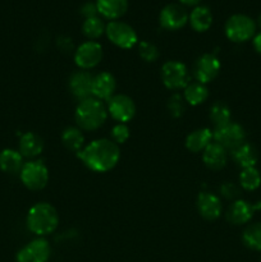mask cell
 I'll list each match as a JSON object with an SVG mask.
<instances>
[{
  "label": "cell",
  "mask_w": 261,
  "mask_h": 262,
  "mask_svg": "<svg viewBox=\"0 0 261 262\" xmlns=\"http://www.w3.org/2000/svg\"><path fill=\"white\" fill-rule=\"evenodd\" d=\"M120 151L114 141L100 138L84 146L78 152V158L84 165L96 173H105L117 165Z\"/></svg>",
  "instance_id": "cell-1"
},
{
  "label": "cell",
  "mask_w": 261,
  "mask_h": 262,
  "mask_svg": "<svg viewBox=\"0 0 261 262\" xmlns=\"http://www.w3.org/2000/svg\"><path fill=\"white\" fill-rule=\"evenodd\" d=\"M246 247L253 251H261V223L248 225L242 235Z\"/></svg>",
  "instance_id": "cell-27"
},
{
  "label": "cell",
  "mask_w": 261,
  "mask_h": 262,
  "mask_svg": "<svg viewBox=\"0 0 261 262\" xmlns=\"http://www.w3.org/2000/svg\"><path fill=\"white\" fill-rule=\"evenodd\" d=\"M20 181L31 191H40L49 182L48 168L42 161H28L20 169Z\"/></svg>",
  "instance_id": "cell-6"
},
{
  "label": "cell",
  "mask_w": 261,
  "mask_h": 262,
  "mask_svg": "<svg viewBox=\"0 0 261 262\" xmlns=\"http://www.w3.org/2000/svg\"><path fill=\"white\" fill-rule=\"evenodd\" d=\"M232 158L242 169L253 168L258 160V154L251 143L245 142L234 151H232Z\"/></svg>",
  "instance_id": "cell-22"
},
{
  "label": "cell",
  "mask_w": 261,
  "mask_h": 262,
  "mask_svg": "<svg viewBox=\"0 0 261 262\" xmlns=\"http://www.w3.org/2000/svg\"><path fill=\"white\" fill-rule=\"evenodd\" d=\"M107 112L119 123H127L135 117L136 105L127 95H115L107 101Z\"/></svg>",
  "instance_id": "cell-11"
},
{
  "label": "cell",
  "mask_w": 261,
  "mask_h": 262,
  "mask_svg": "<svg viewBox=\"0 0 261 262\" xmlns=\"http://www.w3.org/2000/svg\"><path fill=\"white\" fill-rule=\"evenodd\" d=\"M138 53H140V56L145 61H155L156 59L159 58V50L154 43L148 42V41H142L140 42V46H138Z\"/></svg>",
  "instance_id": "cell-31"
},
{
  "label": "cell",
  "mask_w": 261,
  "mask_h": 262,
  "mask_svg": "<svg viewBox=\"0 0 261 262\" xmlns=\"http://www.w3.org/2000/svg\"><path fill=\"white\" fill-rule=\"evenodd\" d=\"M117 87V82L113 74L109 72H101L96 74L92 81V97L97 100H107L109 101L113 97Z\"/></svg>",
  "instance_id": "cell-15"
},
{
  "label": "cell",
  "mask_w": 261,
  "mask_h": 262,
  "mask_svg": "<svg viewBox=\"0 0 261 262\" xmlns=\"http://www.w3.org/2000/svg\"><path fill=\"white\" fill-rule=\"evenodd\" d=\"M201 2V0H179V3H181V4H183V5H197L199 4V3Z\"/></svg>",
  "instance_id": "cell-37"
},
{
  "label": "cell",
  "mask_w": 261,
  "mask_h": 262,
  "mask_svg": "<svg viewBox=\"0 0 261 262\" xmlns=\"http://www.w3.org/2000/svg\"><path fill=\"white\" fill-rule=\"evenodd\" d=\"M205 165L211 170H220L227 164V150L219 143L211 142L202 154Z\"/></svg>",
  "instance_id": "cell-18"
},
{
  "label": "cell",
  "mask_w": 261,
  "mask_h": 262,
  "mask_svg": "<svg viewBox=\"0 0 261 262\" xmlns=\"http://www.w3.org/2000/svg\"><path fill=\"white\" fill-rule=\"evenodd\" d=\"M102 59V48L96 41H86L76 50L74 61L81 69L95 68Z\"/></svg>",
  "instance_id": "cell-9"
},
{
  "label": "cell",
  "mask_w": 261,
  "mask_h": 262,
  "mask_svg": "<svg viewBox=\"0 0 261 262\" xmlns=\"http://www.w3.org/2000/svg\"><path fill=\"white\" fill-rule=\"evenodd\" d=\"M207 96H209V91H207L206 86L200 82H194V83H189L188 86L184 89L183 99L188 102L192 106L202 104L206 101Z\"/></svg>",
  "instance_id": "cell-25"
},
{
  "label": "cell",
  "mask_w": 261,
  "mask_h": 262,
  "mask_svg": "<svg viewBox=\"0 0 261 262\" xmlns=\"http://www.w3.org/2000/svg\"><path fill=\"white\" fill-rule=\"evenodd\" d=\"M97 7L96 3H86L83 7L81 8V14L83 15L84 18H92V17H97Z\"/></svg>",
  "instance_id": "cell-35"
},
{
  "label": "cell",
  "mask_w": 261,
  "mask_h": 262,
  "mask_svg": "<svg viewBox=\"0 0 261 262\" xmlns=\"http://www.w3.org/2000/svg\"><path fill=\"white\" fill-rule=\"evenodd\" d=\"M240 183L243 189L246 191H255L261 184L260 171L253 166V168L242 169L240 174Z\"/></svg>",
  "instance_id": "cell-28"
},
{
  "label": "cell",
  "mask_w": 261,
  "mask_h": 262,
  "mask_svg": "<svg viewBox=\"0 0 261 262\" xmlns=\"http://www.w3.org/2000/svg\"><path fill=\"white\" fill-rule=\"evenodd\" d=\"M44 150V141L38 135L33 132H27L20 137L19 152L25 158H35Z\"/></svg>",
  "instance_id": "cell-20"
},
{
  "label": "cell",
  "mask_w": 261,
  "mask_h": 262,
  "mask_svg": "<svg viewBox=\"0 0 261 262\" xmlns=\"http://www.w3.org/2000/svg\"><path fill=\"white\" fill-rule=\"evenodd\" d=\"M197 209L205 219L215 220L222 214V201L210 192H201L197 197Z\"/></svg>",
  "instance_id": "cell-17"
},
{
  "label": "cell",
  "mask_w": 261,
  "mask_h": 262,
  "mask_svg": "<svg viewBox=\"0 0 261 262\" xmlns=\"http://www.w3.org/2000/svg\"><path fill=\"white\" fill-rule=\"evenodd\" d=\"M96 7L102 17L117 20L127 12L128 0H96Z\"/></svg>",
  "instance_id": "cell-19"
},
{
  "label": "cell",
  "mask_w": 261,
  "mask_h": 262,
  "mask_svg": "<svg viewBox=\"0 0 261 262\" xmlns=\"http://www.w3.org/2000/svg\"><path fill=\"white\" fill-rule=\"evenodd\" d=\"M212 132L209 128H200L189 133L186 140V146L191 152L204 151L211 143Z\"/></svg>",
  "instance_id": "cell-23"
},
{
  "label": "cell",
  "mask_w": 261,
  "mask_h": 262,
  "mask_svg": "<svg viewBox=\"0 0 261 262\" xmlns=\"http://www.w3.org/2000/svg\"><path fill=\"white\" fill-rule=\"evenodd\" d=\"M112 138L115 143H124L129 138V128L124 123H118L112 129Z\"/></svg>",
  "instance_id": "cell-33"
},
{
  "label": "cell",
  "mask_w": 261,
  "mask_h": 262,
  "mask_svg": "<svg viewBox=\"0 0 261 262\" xmlns=\"http://www.w3.org/2000/svg\"><path fill=\"white\" fill-rule=\"evenodd\" d=\"M210 119L216 127L224 125L230 122V110L223 102H215L210 109Z\"/></svg>",
  "instance_id": "cell-30"
},
{
  "label": "cell",
  "mask_w": 261,
  "mask_h": 262,
  "mask_svg": "<svg viewBox=\"0 0 261 262\" xmlns=\"http://www.w3.org/2000/svg\"><path fill=\"white\" fill-rule=\"evenodd\" d=\"M220 192H222L223 196L227 197V199L229 200L235 199V197L240 196V189H238V187L235 186V184L230 183V182H227V183L223 184V186L220 187Z\"/></svg>",
  "instance_id": "cell-34"
},
{
  "label": "cell",
  "mask_w": 261,
  "mask_h": 262,
  "mask_svg": "<svg viewBox=\"0 0 261 262\" xmlns=\"http://www.w3.org/2000/svg\"><path fill=\"white\" fill-rule=\"evenodd\" d=\"M188 13L182 5L168 4L161 9L159 22L161 27L169 31H176L184 27L188 22Z\"/></svg>",
  "instance_id": "cell-10"
},
{
  "label": "cell",
  "mask_w": 261,
  "mask_h": 262,
  "mask_svg": "<svg viewBox=\"0 0 261 262\" xmlns=\"http://www.w3.org/2000/svg\"><path fill=\"white\" fill-rule=\"evenodd\" d=\"M105 28H106V26L99 17H92L84 19L83 25H82V32L87 38L95 40L105 32Z\"/></svg>",
  "instance_id": "cell-29"
},
{
  "label": "cell",
  "mask_w": 261,
  "mask_h": 262,
  "mask_svg": "<svg viewBox=\"0 0 261 262\" xmlns=\"http://www.w3.org/2000/svg\"><path fill=\"white\" fill-rule=\"evenodd\" d=\"M161 79L169 90H181L188 86L191 76L183 63L170 60L166 61L161 68Z\"/></svg>",
  "instance_id": "cell-5"
},
{
  "label": "cell",
  "mask_w": 261,
  "mask_h": 262,
  "mask_svg": "<svg viewBox=\"0 0 261 262\" xmlns=\"http://www.w3.org/2000/svg\"><path fill=\"white\" fill-rule=\"evenodd\" d=\"M253 48L258 54H261V32L253 36Z\"/></svg>",
  "instance_id": "cell-36"
},
{
  "label": "cell",
  "mask_w": 261,
  "mask_h": 262,
  "mask_svg": "<svg viewBox=\"0 0 261 262\" xmlns=\"http://www.w3.org/2000/svg\"><path fill=\"white\" fill-rule=\"evenodd\" d=\"M106 118V107L100 100L95 99V97L82 100L76 109V122L82 129H97L104 124Z\"/></svg>",
  "instance_id": "cell-3"
},
{
  "label": "cell",
  "mask_w": 261,
  "mask_h": 262,
  "mask_svg": "<svg viewBox=\"0 0 261 262\" xmlns=\"http://www.w3.org/2000/svg\"><path fill=\"white\" fill-rule=\"evenodd\" d=\"M107 38L120 49H130L137 43L138 37L136 31L129 25L120 20H112L105 28Z\"/></svg>",
  "instance_id": "cell-8"
},
{
  "label": "cell",
  "mask_w": 261,
  "mask_h": 262,
  "mask_svg": "<svg viewBox=\"0 0 261 262\" xmlns=\"http://www.w3.org/2000/svg\"><path fill=\"white\" fill-rule=\"evenodd\" d=\"M59 216L56 210L46 202L33 205L27 215V227L33 234L44 235L51 234L58 228Z\"/></svg>",
  "instance_id": "cell-2"
},
{
  "label": "cell",
  "mask_w": 261,
  "mask_h": 262,
  "mask_svg": "<svg viewBox=\"0 0 261 262\" xmlns=\"http://www.w3.org/2000/svg\"><path fill=\"white\" fill-rule=\"evenodd\" d=\"M188 20L191 27L197 32H205L212 25L211 10L204 5H197L188 15Z\"/></svg>",
  "instance_id": "cell-21"
},
{
  "label": "cell",
  "mask_w": 261,
  "mask_h": 262,
  "mask_svg": "<svg viewBox=\"0 0 261 262\" xmlns=\"http://www.w3.org/2000/svg\"><path fill=\"white\" fill-rule=\"evenodd\" d=\"M50 252V245L48 241L37 238L17 253V262H48Z\"/></svg>",
  "instance_id": "cell-12"
},
{
  "label": "cell",
  "mask_w": 261,
  "mask_h": 262,
  "mask_svg": "<svg viewBox=\"0 0 261 262\" xmlns=\"http://www.w3.org/2000/svg\"><path fill=\"white\" fill-rule=\"evenodd\" d=\"M61 142L69 151L79 152L83 148L84 137L82 135L81 129L76 127H69L64 129L63 135H61Z\"/></svg>",
  "instance_id": "cell-26"
},
{
  "label": "cell",
  "mask_w": 261,
  "mask_h": 262,
  "mask_svg": "<svg viewBox=\"0 0 261 262\" xmlns=\"http://www.w3.org/2000/svg\"><path fill=\"white\" fill-rule=\"evenodd\" d=\"M256 23L246 14H234L225 23V35L233 42H245L255 36Z\"/></svg>",
  "instance_id": "cell-4"
},
{
  "label": "cell",
  "mask_w": 261,
  "mask_h": 262,
  "mask_svg": "<svg viewBox=\"0 0 261 262\" xmlns=\"http://www.w3.org/2000/svg\"><path fill=\"white\" fill-rule=\"evenodd\" d=\"M184 99L179 94L171 95V97L168 101V110L171 114V117L179 118L184 112Z\"/></svg>",
  "instance_id": "cell-32"
},
{
  "label": "cell",
  "mask_w": 261,
  "mask_h": 262,
  "mask_svg": "<svg viewBox=\"0 0 261 262\" xmlns=\"http://www.w3.org/2000/svg\"><path fill=\"white\" fill-rule=\"evenodd\" d=\"M261 209V202L258 204L252 205L248 201H245V200H238V201H234L229 206L227 212V219L229 220L232 224L235 225H242L246 224V223L250 222L252 219L253 214H255L256 210Z\"/></svg>",
  "instance_id": "cell-14"
},
{
  "label": "cell",
  "mask_w": 261,
  "mask_h": 262,
  "mask_svg": "<svg viewBox=\"0 0 261 262\" xmlns=\"http://www.w3.org/2000/svg\"><path fill=\"white\" fill-rule=\"evenodd\" d=\"M257 23H258V27L261 28V13H260V15H258V19H257Z\"/></svg>",
  "instance_id": "cell-38"
},
{
  "label": "cell",
  "mask_w": 261,
  "mask_h": 262,
  "mask_svg": "<svg viewBox=\"0 0 261 262\" xmlns=\"http://www.w3.org/2000/svg\"><path fill=\"white\" fill-rule=\"evenodd\" d=\"M220 71V61L212 54H204L197 59L196 64H194V78L197 82L202 84H206L215 79Z\"/></svg>",
  "instance_id": "cell-13"
},
{
  "label": "cell",
  "mask_w": 261,
  "mask_h": 262,
  "mask_svg": "<svg viewBox=\"0 0 261 262\" xmlns=\"http://www.w3.org/2000/svg\"><path fill=\"white\" fill-rule=\"evenodd\" d=\"M212 138L225 150L234 151L242 143H245L246 133L242 125H240L238 123L229 122L227 124L215 128V130L212 132Z\"/></svg>",
  "instance_id": "cell-7"
},
{
  "label": "cell",
  "mask_w": 261,
  "mask_h": 262,
  "mask_svg": "<svg viewBox=\"0 0 261 262\" xmlns=\"http://www.w3.org/2000/svg\"><path fill=\"white\" fill-rule=\"evenodd\" d=\"M92 81H94L92 74L86 71H78L72 74L69 78V89L72 94L77 99H81L82 101V100L92 97Z\"/></svg>",
  "instance_id": "cell-16"
},
{
  "label": "cell",
  "mask_w": 261,
  "mask_h": 262,
  "mask_svg": "<svg viewBox=\"0 0 261 262\" xmlns=\"http://www.w3.org/2000/svg\"><path fill=\"white\" fill-rule=\"evenodd\" d=\"M23 156L18 151L12 148H5L0 152V170L8 174H14L20 171L23 166Z\"/></svg>",
  "instance_id": "cell-24"
}]
</instances>
